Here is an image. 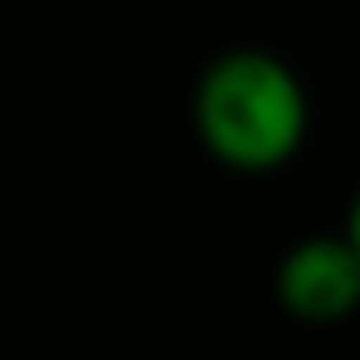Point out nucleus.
Segmentation results:
<instances>
[{
  "label": "nucleus",
  "mask_w": 360,
  "mask_h": 360,
  "mask_svg": "<svg viewBox=\"0 0 360 360\" xmlns=\"http://www.w3.org/2000/svg\"><path fill=\"white\" fill-rule=\"evenodd\" d=\"M311 104L296 70L257 45L222 50L193 84V134L232 173H276L306 143Z\"/></svg>",
  "instance_id": "obj_1"
},
{
  "label": "nucleus",
  "mask_w": 360,
  "mask_h": 360,
  "mask_svg": "<svg viewBox=\"0 0 360 360\" xmlns=\"http://www.w3.org/2000/svg\"><path fill=\"white\" fill-rule=\"evenodd\" d=\"M276 301L306 326H335L360 306V247L350 232L301 237L276 266Z\"/></svg>",
  "instance_id": "obj_2"
}]
</instances>
